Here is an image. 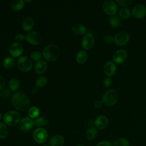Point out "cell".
Listing matches in <instances>:
<instances>
[{"mask_svg":"<svg viewBox=\"0 0 146 146\" xmlns=\"http://www.w3.org/2000/svg\"><path fill=\"white\" fill-rule=\"evenodd\" d=\"M26 39L28 43L32 45H38L40 43L42 38L36 31H30L26 35Z\"/></svg>","mask_w":146,"mask_h":146,"instance_id":"9c48e42d","label":"cell"},{"mask_svg":"<svg viewBox=\"0 0 146 146\" xmlns=\"http://www.w3.org/2000/svg\"><path fill=\"white\" fill-rule=\"evenodd\" d=\"M31 59H33L34 61H39V59L41 58L42 57V54L40 52L37 51H33L31 54Z\"/></svg>","mask_w":146,"mask_h":146,"instance_id":"d6a6232c","label":"cell"},{"mask_svg":"<svg viewBox=\"0 0 146 146\" xmlns=\"http://www.w3.org/2000/svg\"><path fill=\"white\" fill-rule=\"evenodd\" d=\"M114 40V38L113 37L112 35H110V34H107L104 36V40L105 42L108 43H112Z\"/></svg>","mask_w":146,"mask_h":146,"instance_id":"8d00e7d4","label":"cell"},{"mask_svg":"<svg viewBox=\"0 0 146 146\" xmlns=\"http://www.w3.org/2000/svg\"><path fill=\"white\" fill-rule=\"evenodd\" d=\"M28 114L31 119H36L40 114L39 109L36 107L33 106L29 110Z\"/></svg>","mask_w":146,"mask_h":146,"instance_id":"d4e9b609","label":"cell"},{"mask_svg":"<svg viewBox=\"0 0 146 146\" xmlns=\"http://www.w3.org/2000/svg\"><path fill=\"white\" fill-rule=\"evenodd\" d=\"M43 146H48V145H43Z\"/></svg>","mask_w":146,"mask_h":146,"instance_id":"f6af8a7d","label":"cell"},{"mask_svg":"<svg viewBox=\"0 0 146 146\" xmlns=\"http://www.w3.org/2000/svg\"><path fill=\"white\" fill-rule=\"evenodd\" d=\"M2 119V115H1V113H0V120Z\"/></svg>","mask_w":146,"mask_h":146,"instance_id":"ee69618b","label":"cell"},{"mask_svg":"<svg viewBox=\"0 0 146 146\" xmlns=\"http://www.w3.org/2000/svg\"><path fill=\"white\" fill-rule=\"evenodd\" d=\"M11 103L14 107L20 111L27 110L30 105V100L28 96L21 92H17L12 96Z\"/></svg>","mask_w":146,"mask_h":146,"instance_id":"6da1fadb","label":"cell"},{"mask_svg":"<svg viewBox=\"0 0 146 146\" xmlns=\"http://www.w3.org/2000/svg\"><path fill=\"white\" fill-rule=\"evenodd\" d=\"M34 26V21L31 17H27L22 23V27L24 31H30Z\"/></svg>","mask_w":146,"mask_h":146,"instance_id":"ac0fdd59","label":"cell"},{"mask_svg":"<svg viewBox=\"0 0 146 146\" xmlns=\"http://www.w3.org/2000/svg\"><path fill=\"white\" fill-rule=\"evenodd\" d=\"M31 92L33 95H36L38 92V88L37 87H34L32 88Z\"/></svg>","mask_w":146,"mask_h":146,"instance_id":"b9f144b4","label":"cell"},{"mask_svg":"<svg viewBox=\"0 0 146 146\" xmlns=\"http://www.w3.org/2000/svg\"><path fill=\"white\" fill-rule=\"evenodd\" d=\"M129 40V35L125 31H120L114 36V42L119 46L125 45Z\"/></svg>","mask_w":146,"mask_h":146,"instance_id":"ba28073f","label":"cell"},{"mask_svg":"<svg viewBox=\"0 0 146 146\" xmlns=\"http://www.w3.org/2000/svg\"><path fill=\"white\" fill-rule=\"evenodd\" d=\"M48 80L45 76H41L38 78L35 82L36 87L38 88H42L44 87L47 83Z\"/></svg>","mask_w":146,"mask_h":146,"instance_id":"83f0119b","label":"cell"},{"mask_svg":"<svg viewBox=\"0 0 146 146\" xmlns=\"http://www.w3.org/2000/svg\"><path fill=\"white\" fill-rule=\"evenodd\" d=\"M64 142V138L61 135H55L49 140V143L51 146H63Z\"/></svg>","mask_w":146,"mask_h":146,"instance_id":"d6986e66","label":"cell"},{"mask_svg":"<svg viewBox=\"0 0 146 146\" xmlns=\"http://www.w3.org/2000/svg\"><path fill=\"white\" fill-rule=\"evenodd\" d=\"M15 61L12 57H7L3 61V66L6 69H11L15 66Z\"/></svg>","mask_w":146,"mask_h":146,"instance_id":"603a6c76","label":"cell"},{"mask_svg":"<svg viewBox=\"0 0 146 146\" xmlns=\"http://www.w3.org/2000/svg\"><path fill=\"white\" fill-rule=\"evenodd\" d=\"M97 134H98L97 130L94 127H91L88 128L86 131V136L87 139L90 140H92L96 137V136H97Z\"/></svg>","mask_w":146,"mask_h":146,"instance_id":"484cf974","label":"cell"},{"mask_svg":"<svg viewBox=\"0 0 146 146\" xmlns=\"http://www.w3.org/2000/svg\"><path fill=\"white\" fill-rule=\"evenodd\" d=\"M87 58V53L84 50H80L76 55V60L79 64H83L86 62Z\"/></svg>","mask_w":146,"mask_h":146,"instance_id":"44dd1931","label":"cell"},{"mask_svg":"<svg viewBox=\"0 0 146 146\" xmlns=\"http://www.w3.org/2000/svg\"><path fill=\"white\" fill-rule=\"evenodd\" d=\"M95 43V38L94 35L91 33L86 34L82 40V46L84 50L91 49Z\"/></svg>","mask_w":146,"mask_h":146,"instance_id":"8fae6325","label":"cell"},{"mask_svg":"<svg viewBox=\"0 0 146 146\" xmlns=\"http://www.w3.org/2000/svg\"><path fill=\"white\" fill-rule=\"evenodd\" d=\"M131 11L130 9L126 7L121 8L119 11V17L123 19H128L131 17Z\"/></svg>","mask_w":146,"mask_h":146,"instance_id":"cb8c5ba5","label":"cell"},{"mask_svg":"<svg viewBox=\"0 0 146 146\" xmlns=\"http://www.w3.org/2000/svg\"><path fill=\"white\" fill-rule=\"evenodd\" d=\"M108 124V120L106 116L104 115L98 116L95 120V125L96 128L100 129L106 128Z\"/></svg>","mask_w":146,"mask_h":146,"instance_id":"2e32d148","label":"cell"},{"mask_svg":"<svg viewBox=\"0 0 146 146\" xmlns=\"http://www.w3.org/2000/svg\"><path fill=\"white\" fill-rule=\"evenodd\" d=\"M3 120L9 126H14L21 121V114L15 111H9L5 113Z\"/></svg>","mask_w":146,"mask_h":146,"instance_id":"3957f363","label":"cell"},{"mask_svg":"<svg viewBox=\"0 0 146 146\" xmlns=\"http://www.w3.org/2000/svg\"><path fill=\"white\" fill-rule=\"evenodd\" d=\"M109 24L113 28H117L120 25V20L116 15L112 16L109 19Z\"/></svg>","mask_w":146,"mask_h":146,"instance_id":"f1b7e54d","label":"cell"},{"mask_svg":"<svg viewBox=\"0 0 146 146\" xmlns=\"http://www.w3.org/2000/svg\"><path fill=\"white\" fill-rule=\"evenodd\" d=\"M5 86V80L3 76H0V91L3 90Z\"/></svg>","mask_w":146,"mask_h":146,"instance_id":"ab89813d","label":"cell"},{"mask_svg":"<svg viewBox=\"0 0 146 146\" xmlns=\"http://www.w3.org/2000/svg\"><path fill=\"white\" fill-rule=\"evenodd\" d=\"M103 9L106 14L113 16L117 11V4L113 1H106L103 4Z\"/></svg>","mask_w":146,"mask_h":146,"instance_id":"52a82bcc","label":"cell"},{"mask_svg":"<svg viewBox=\"0 0 146 146\" xmlns=\"http://www.w3.org/2000/svg\"><path fill=\"white\" fill-rule=\"evenodd\" d=\"M18 68L22 71H29L33 66L31 60L27 56H23L20 57L17 60Z\"/></svg>","mask_w":146,"mask_h":146,"instance_id":"8992f818","label":"cell"},{"mask_svg":"<svg viewBox=\"0 0 146 146\" xmlns=\"http://www.w3.org/2000/svg\"><path fill=\"white\" fill-rule=\"evenodd\" d=\"M48 124V121L44 117H38L34 121V125L38 127H44Z\"/></svg>","mask_w":146,"mask_h":146,"instance_id":"f546056e","label":"cell"},{"mask_svg":"<svg viewBox=\"0 0 146 146\" xmlns=\"http://www.w3.org/2000/svg\"><path fill=\"white\" fill-rule=\"evenodd\" d=\"M132 1L131 0H116L115 3H117V5L123 6V7L128 6L131 4Z\"/></svg>","mask_w":146,"mask_h":146,"instance_id":"836d02e7","label":"cell"},{"mask_svg":"<svg viewBox=\"0 0 146 146\" xmlns=\"http://www.w3.org/2000/svg\"><path fill=\"white\" fill-rule=\"evenodd\" d=\"M25 39H26V36L22 34H18L15 36V39L18 42H22Z\"/></svg>","mask_w":146,"mask_h":146,"instance_id":"74e56055","label":"cell"},{"mask_svg":"<svg viewBox=\"0 0 146 146\" xmlns=\"http://www.w3.org/2000/svg\"><path fill=\"white\" fill-rule=\"evenodd\" d=\"M7 128L3 123L0 122V139H4L7 135Z\"/></svg>","mask_w":146,"mask_h":146,"instance_id":"1f68e13d","label":"cell"},{"mask_svg":"<svg viewBox=\"0 0 146 146\" xmlns=\"http://www.w3.org/2000/svg\"><path fill=\"white\" fill-rule=\"evenodd\" d=\"M118 99V95L117 92L113 89L108 90L103 95L102 102L103 104L107 106H112L116 104Z\"/></svg>","mask_w":146,"mask_h":146,"instance_id":"277c9868","label":"cell"},{"mask_svg":"<svg viewBox=\"0 0 146 146\" xmlns=\"http://www.w3.org/2000/svg\"><path fill=\"white\" fill-rule=\"evenodd\" d=\"M129 141L125 138L117 139L113 143L114 146H129Z\"/></svg>","mask_w":146,"mask_h":146,"instance_id":"4dcf8cb0","label":"cell"},{"mask_svg":"<svg viewBox=\"0 0 146 146\" xmlns=\"http://www.w3.org/2000/svg\"><path fill=\"white\" fill-rule=\"evenodd\" d=\"M10 90L8 89H4L0 91V97L2 98H7L10 96Z\"/></svg>","mask_w":146,"mask_h":146,"instance_id":"e575fe53","label":"cell"},{"mask_svg":"<svg viewBox=\"0 0 146 146\" xmlns=\"http://www.w3.org/2000/svg\"><path fill=\"white\" fill-rule=\"evenodd\" d=\"M104 74L108 76H111L115 75L116 72V66L114 62L108 61L106 63L103 67Z\"/></svg>","mask_w":146,"mask_h":146,"instance_id":"5bb4252c","label":"cell"},{"mask_svg":"<svg viewBox=\"0 0 146 146\" xmlns=\"http://www.w3.org/2000/svg\"><path fill=\"white\" fill-rule=\"evenodd\" d=\"M133 15L137 19L144 18L146 15V7L143 5H137L132 9Z\"/></svg>","mask_w":146,"mask_h":146,"instance_id":"4fadbf2b","label":"cell"},{"mask_svg":"<svg viewBox=\"0 0 146 146\" xmlns=\"http://www.w3.org/2000/svg\"><path fill=\"white\" fill-rule=\"evenodd\" d=\"M96 146H113L111 142L109 141H102L98 143Z\"/></svg>","mask_w":146,"mask_h":146,"instance_id":"f35d334b","label":"cell"},{"mask_svg":"<svg viewBox=\"0 0 146 146\" xmlns=\"http://www.w3.org/2000/svg\"><path fill=\"white\" fill-rule=\"evenodd\" d=\"M103 102L101 101V100H97L94 103V106L96 107V108H99L100 107H102V106H103Z\"/></svg>","mask_w":146,"mask_h":146,"instance_id":"60d3db41","label":"cell"},{"mask_svg":"<svg viewBox=\"0 0 146 146\" xmlns=\"http://www.w3.org/2000/svg\"><path fill=\"white\" fill-rule=\"evenodd\" d=\"M47 132L45 129L42 127L36 128L33 133V138L34 140L39 144L44 143L47 140Z\"/></svg>","mask_w":146,"mask_h":146,"instance_id":"5b68a950","label":"cell"},{"mask_svg":"<svg viewBox=\"0 0 146 146\" xmlns=\"http://www.w3.org/2000/svg\"><path fill=\"white\" fill-rule=\"evenodd\" d=\"M76 146H84V145H82V144H79V145H76Z\"/></svg>","mask_w":146,"mask_h":146,"instance_id":"7bdbcfd3","label":"cell"},{"mask_svg":"<svg viewBox=\"0 0 146 146\" xmlns=\"http://www.w3.org/2000/svg\"><path fill=\"white\" fill-rule=\"evenodd\" d=\"M59 55L58 47L54 44L47 45L43 50L42 56L44 59L49 62L55 60Z\"/></svg>","mask_w":146,"mask_h":146,"instance_id":"7a4b0ae2","label":"cell"},{"mask_svg":"<svg viewBox=\"0 0 146 146\" xmlns=\"http://www.w3.org/2000/svg\"><path fill=\"white\" fill-rule=\"evenodd\" d=\"M11 8L14 11H19L25 6V1L23 0H13L11 2Z\"/></svg>","mask_w":146,"mask_h":146,"instance_id":"7402d4cb","label":"cell"},{"mask_svg":"<svg viewBox=\"0 0 146 146\" xmlns=\"http://www.w3.org/2000/svg\"><path fill=\"white\" fill-rule=\"evenodd\" d=\"M112 80L109 76H107L103 80V85L106 87H109L112 84Z\"/></svg>","mask_w":146,"mask_h":146,"instance_id":"d590c367","label":"cell"},{"mask_svg":"<svg viewBox=\"0 0 146 146\" xmlns=\"http://www.w3.org/2000/svg\"><path fill=\"white\" fill-rule=\"evenodd\" d=\"M23 47L21 44L18 42L13 43L9 48V52L10 55L14 58L19 56L23 52Z\"/></svg>","mask_w":146,"mask_h":146,"instance_id":"7c38bea8","label":"cell"},{"mask_svg":"<svg viewBox=\"0 0 146 146\" xmlns=\"http://www.w3.org/2000/svg\"><path fill=\"white\" fill-rule=\"evenodd\" d=\"M9 86L10 91H13V92L16 91L19 87V82L17 79H16L15 78H12L11 79H10V80L9 82Z\"/></svg>","mask_w":146,"mask_h":146,"instance_id":"4316f807","label":"cell"},{"mask_svg":"<svg viewBox=\"0 0 146 146\" xmlns=\"http://www.w3.org/2000/svg\"><path fill=\"white\" fill-rule=\"evenodd\" d=\"M34 125V121L30 117H24L19 121V128L23 131H29Z\"/></svg>","mask_w":146,"mask_h":146,"instance_id":"9a60e30c","label":"cell"},{"mask_svg":"<svg viewBox=\"0 0 146 146\" xmlns=\"http://www.w3.org/2000/svg\"><path fill=\"white\" fill-rule=\"evenodd\" d=\"M128 57L127 52L123 49L117 50L112 55V60L114 63L121 64L124 62Z\"/></svg>","mask_w":146,"mask_h":146,"instance_id":"30bf717a","label":"cell"},{"mask_svg":"<svg viewBox=\"0 0 146 146\" xmlns=\"http://www.w3.org/2000/svg\"><path fill=\"white\" fill-rule=\"evenodd\" d=\"M72 31L76 35H82L86 33L87 28L85 26L82 24L76 23L72 26Z\"/></svg>","mask_w":146,"mask_h":146,"instance_id":"ffe728a7","label":"cell"},{"mask_svg":"<svg viewBox=\"0 0 146 146\" xmlns=\"http://www.w3.org/2000/svg\"><path fill=\"white\" fill-rule=\"evenodd\" d=\"M47 63L43 60H39L34 65V71L37 74H42L47 70Z\"/></svg>","mask_w":146,"mask_h":146,"instance_id":"e0dca14e","label":"cell"}]
</instances>
